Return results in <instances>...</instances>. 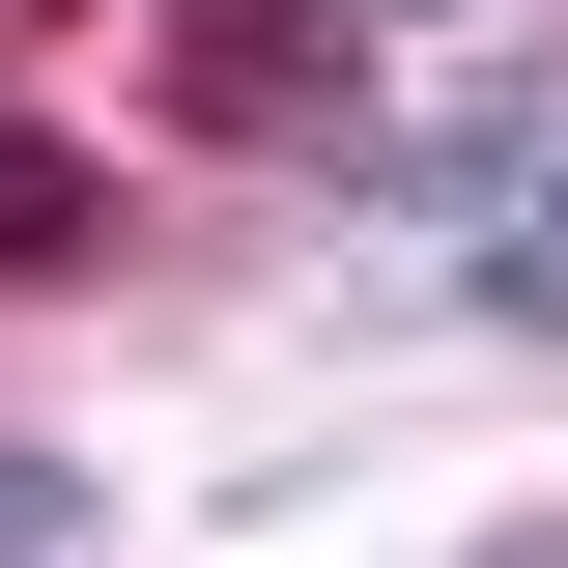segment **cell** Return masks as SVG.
I'll use <instances>...</instances> for the list:
<instances>
[{"instance_id":"1","label":"cell","mask_w":568,"mask_h":568,"mask_svg":"<svg viewBox=\"0 0 568 568\" xmlns=\"http://www.w3.org/2000/svg\"><path fill=\"white\" fill-rule=\"evenodd\" d=\"M142 58H171L200 142H369V29H342V0H171Z\"/></svg>"},{"instance_id":"2","label":"cell","mask_w":568,"mask_h":568,"mask_svg":"<svg viewBox=\"0 0 568 568\" xmlns=\"http://www.w3.org/2000/svg\"><path fill=\"white\" fill-rule=\"evenodd\" d=\"M58 256H85V142H58V114H0V284H58Z\"/></svg>"},{"instance_id":"3","label":"cell","mask_w":568,"mask_h":568,"mask_svg":"<svg viewBox=\"0 0 568 568\" xmlns=\"http://www.w3.org/2000/svg\"><path fill=\"white\" fill-rule=\"evenodd\" d=\"M484 313H511V342H568V171H540V200H484Z\"/></svg>"},{"instance_id":"4","label":"cell","mask_w":568,"mask_h":568,"mask_svg":"<svg viewBox=\"0 0 568 568\" xmlns=\"http://www.w3.org/2000/svg\"><path fill=\"white\" fill-rule=\"evenodd\" d=\"M29 540H58V455H29V426H0V568H29Z\"/></svg>"},{"instance_id":"5","label":"cell","mask_w":568,"mask_h":568,"mask_svg":"<svg viewBox=\"0 0 568 568\" xmlns=\"http://www.w3.org/2000/svg\"><path fill=\"white\" fill-rule=\"evenodd\" d=\"M0 29H85V0H0Z\"/></svg>"}]
</instances>
